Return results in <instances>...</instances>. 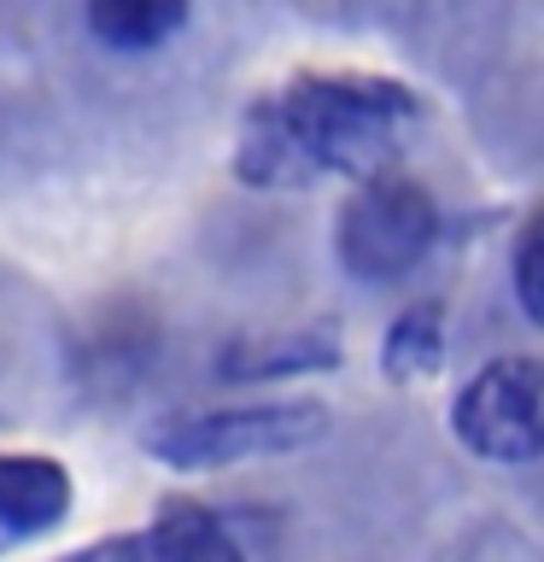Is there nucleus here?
<instances>
[{
	"label": "nucleus",
	"instance_id": "nucleus-6",
	"mask_svg": "<svg viewBox=\"0 0 544 562\" xmlns=\"http://www.w3.org/2000/svg\"><path fill=\"white\" fill-rule=\"evenodd\" d=\"M188 0H88V24L112 47H152L182 24Z\"/></svg>",
	"mask_w": 544,
	"mask_h": 562
},
{
	"label": "nucleus",
	"instance_id": "nucleus-1",
	"mask_svg": "<svg viewBox=\"0 0 544 562\" xmlns=\"http://www.w3.org/2000/svg\"><path fill=\"white\" fill-rule=\"evenodd\" d=\"M410 100L375 82H298L281 105L258 112L246 140V170L263 182H293L305 170H375L393 153Z\"/></svg>",
	"mask_w": 544,
	"mask_h": 562
},
{
	"label": "nucleus",
	"instance_id": "nucleus-8",
	"mask_svg": "<svg viewBox=\"0 0 544 562\" xmlns=\"http://www.w3.org/2000/svg\"><path fill=\"white\" fill-rule=\"evenodd\" d=\"M515 293L533 323H544V223L526 228L521 252H515Z\"/></svg>",
	"mask_w": 544,
	"mask_h": 562
},
{
	"label": "nucleus",
	"instance_id": "nucleus-5",
	"mask_svg": "<svg viewBox=\"0 0 544 562\" xmlns=\"http://www.w3.org/2000/svg\"><path fill=\"white\" fill-rule=\"evenodd\" d=\"M70 504V481L47 457H0V521L7 527H53Z\"/></svg>",
	"mask_w": 544,
	"mask_h": 562
},
{
	"label": "nucleus",
	"instance_id": "nucleus-7",
	"mask_svg": "<svg viewBox=\"0 0 544 562\" xmlns=\"http://www.w3.org/2000/svg\"><path fill=\"white\" fill-rule=\"evenodd\" d=\"M123 551H152V557H228V539H223L211 521L182 516V521L158 527V533H147V539L123 544Z\"/></svg>",
	"mask_w": 544,
	"mask_h": 562
},
{
	"label": "nucleus",
	"instance_id": "nucleus-2",
	"mask_svg": "<svg viewBox=\"0 0 544 562\" xmlns=\"http://www.w3.org/2000/svg\"><path fill=\"white\" fill-rule=\"evenodd\" d=\"M433 246V200L404 176H375L340 217V258L363 281H393L416 270Z\"/></svg>",
	"mask_w": 544,
	"mask_h": 562
},
{
	"label": "nucleus",
	"instance_id": "nucleus-3",
	"mask_svg": "<svg viewBox=\"0 0 544 562\" xmlns=\"http://www.w3.org/2000/svg\"><path fill=\"white\" fill-rule=\"evenodd\" d=\"M456 434L468 451L498 457V463H521V457L544 451V363L503 358L480 369L463 398H456Z\"/></svg>",
	"mask_w": 544,
	"mask_h": 562
},
{
	"label": "nucleus",
	"instance_id": "nucleus-4",
	"mask_svg": "<svg viewBox=\"0 0 544 562\" xmlns=\"http://www.w3.org/2000/svg\"><path fill=\"white\" fill-rule=\"evenodd\" d=\"M322 428V411L305 404H275V411H235V416H200L182 422L175 434L158 439V451L175 463H211V457H235V451H263V446H298Z\"/></svg>",
	"mask_w": 544,
	"mask_h": 562
}]
</instances>
